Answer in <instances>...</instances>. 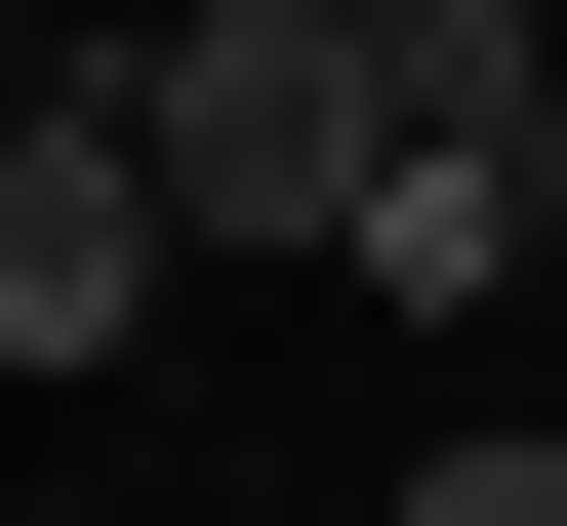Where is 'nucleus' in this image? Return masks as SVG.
I'll return each instance as SVG.
<instances>
[{
	"label": "nucleus",
	"mask_w": 567,
	"mask_h": 526,
	"mask_svg": "<svg viewBox=\"0 0 567 526\" xmlns=\"http://www.w3.org/2000/svg\"><path fill=\"white\" fill-rule=\"evenodd\" d=\"M82 82H122V163H163V244H365V163H405V41L365 0H163Z\"/></svg>",
	"instance_id": "1"
},
{
	"label": "nucleus",
	"mask_w": 567,
	"mask_h": 526,
	"mask_svg": "<svg viewBox=\"0 0 567 526\" xmlns=\"http://www.w3.org/2000/svg\"><path fill=\"white\" fill-rule=\"evenodd\" d=\"M405 526H567V405H446V445H405Z\"/></svg>",
	"instance_id": "5"
},
{
	"label": "nucleus",
	"mask_w": 567,
	"mask_h": 526,
	"mask_svg": "<svg viewBox=\"0 0 567 526\" xmlns=\"http://www.w3.org/2000/svg\"><path fill=\"white\" fill-rule=\"evenodd\" d=\"M0 82H41V0H0Z\"/></svg>",
	"instance_id": "6"
},
{
	"label": "nucleus",
	"mask_w": 567,
	"mask_h": 526,
	"mask_svg": "<svg viewBox=\"0 0 567 526\" xmlns=\"http://www.w3.org/2000/svg\"><path fill=\"white\" fill-rule=\"evenodd\" d=\"M0 364H163V163H122V82H0Z\"/></svg>",
	"instance_id": "2"
},
{
	"label": "nucleus",
	"mask_w": 567,
	"mask_h": 526,
	"mask_svg": "<svg viewBox=\"0 0 567 526\" xmlns=\"http://www.w3.org/2000/svg\"><path fill=\"white\" fill-rule=\"evenodd\" d=\"M365 41H405V122H567V41H527V0H365Z\"/></svg>",
	"instance_id": "4"
},
{
	"label": "nucleus",
	"mask_w": 567,
	"mask_h": 526,
	"mask_svg": "<svg viewBox=\"0 0 567 526\" xmlns=\"http://www.w3.org/2000/svg\"><path fill=\"white\" fill-rule=\"evenodd\" d=\"M527 244H567V122H405V163H365V283H405V324H486Z\"/></svg>",
	"instance_id": "3"
}]
</instances>
